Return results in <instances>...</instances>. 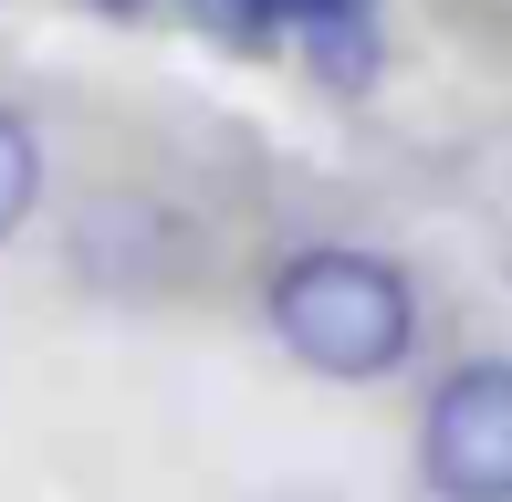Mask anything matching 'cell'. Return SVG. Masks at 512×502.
Returning a JSON list of instances; mask_svg holds the SVG:
<instances>
[{"label":"cell","instance_id":"6da1fadb","mask_svg":"<svg viewBox=\"0 0 512 502\" xmlns=\"http://www.w3.org/2000/svg\"><path fill=\"white\" fill-rule=\"evenodd\" d=\"M262 314H272L293 367L335 377V387H377L418 356V283L387 251H356V241L283 251L272 283H262Z\"/></svg>","mask_w":512,"mask_h":502},{"label":"cell","instance_id":"8992f818","mask_svg":"<svg viewBox=\"0 0 512 502\" xmlns=\"http://www.w3.org/2000/svg\"><path fill=\"white\" fill-rule=\"evenodd\" d=\"M251 11H262L272 32H314V21H345V11H366V0H251Z\"/></svg>","mask_w":512,"mask_h":502},{"label":"cell","instance_id":"52a82bcc","mask_svg":"<svg viewBox=\"0 0 512 502\" xmlns=\"http://www.w3.org/2000/svg\"><path fill=\"white\" fill-rule=\"evenodd\" d=\"M95 11H115V21H136V11H147V0H95Z\"/></svg>","mask_w":512,"mask_h":502},{"label":"cell","instance_id":"5b68a950","mask_svg":"<svg viewBox=\"0 0 512 502\" xmlns=\"http://www.w3.org/2000/svg\"><path fill=\"white\" fill-rule=\"evenodd\" d=\"M189 21H199L209 42H230V53H272V42H283L262 11H251V0H189Z\"/></svg>","mask_w":512,"mask_h":502},{"label":"cell","instance_id":"277c9868","mask_svg":"<svg viewBox=\"0 0 512 502\" xmlns=\"http://www.w3.org/2000/svg\"><path fill=\"white\" fill-rule=\"evenodd\" d=\"M32 210H42V136L0 105V241H11Z\"/></svg>","mask_w":512,"mask_h":502},{"label":"cell","instance_id":"3957f363","mask_svg":"<svg viewBox=\"0 0 512 502\" xmlns=\"http://www.w3.org/2000/svg\"><path fill=\"white\" fill-rule=\"evenodd\" d=\"M304 63H314L324 95H366V84H377V21H366V11L314 21V32H304Z\"/></svg>","mask_w":512,"mask_h":502},{"label":"cell","instance_id":"7a4b0ae2","mask_svg":"<svg viewBox=\"0 0 512 502\" xmlns=\"http://www.w3.org/2000/svg\"><path fill=\"white\" fill-rule=\"evenodd\" d=\"M418 482L439 502H512V356H471L429 387Z\"/></svg>","mask_w":512,"mask_h":502}]
</instances>
